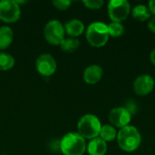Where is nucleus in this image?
<instances>
[{
    "label": "nucleus",
    "instance_id": "nucleus-13",
    "mask_svg": "<svg viewBox=\"0 0 155 155\" xmlns=\"http://www.w3.org/2000/svg\"><path fill=\"white\" fill-rule=\"evenodd\" d=\"M64 32L71 37L76 38L81 35L84 31V25L79 19H72L65 23L64 25Z\"/></svg>",
    "mask_w": 155,
    "mask_h": 155
},
{
    "label": "nucleus",
    "instance_id": "nucleus-10",
    "mask_svg": "<svg viewBox=\"0 0 155 155\" xmlns=\"http://www.w3.org/2000/svg\"><path fill=\"white\" fill-rule=\"evenodd\" d=\"M155 85L154 79L149 74H142L134 82V91L139 96H146L151 94Z\"/></svg>",
    "mask_w": 155,
    "mask_h": 155
},
{
    "label": "nucleus",
    "instance_id": "nucleus-23",
    "mask_svg": "<svg viewBox=\"0 0 155 155\" xmlns=\"http://www.w3.org/2000/svg\"><path fill=\"white\" fill-rule=\"evenodd\" d=\"M148 28L150 29L151 32H153V33L155 34V15L153 16L149 20V22H148Z\"/></svg>",
    "mask_w": 155,
    "mask_h": 155
},
{
    "label": "nucleus",
    "instance_id": "nucleus-15",
    "mask_svg": "<svg viewBox=\"0 0 155 155\" xmlns=\"http://www.w3.org/2000/svg\"><path fill=\"white\" fill-rule=\"evenodd\" d=\"M151 12L149 8L144 5H137L132 9V15L134 19L143 22L151 17Z\"/></svg>",
    "mask_w": 155,
    "mask_h": 155
},
{
    "label": "nucleus",
    "instance_id": "nucleus-9",
    "mask_svg": "<svg viewBox=\"0 0 155 155\" xmlns=\"http://www.w3.org/2000/svg\"><path fill=\"white\" fill-rule=\"evenodd\" d=\"M109 121L114 127L122 129L129 125L132 121V115L124 106L114 107L109 113Z\"/></svg>",
    "mask_w": 155,
    "mask_h": 155
},
{
    "label": "nucleus",
    "instance_id": "nucleus-19",
    "mask_svg": "<svg viewBox=\"0 0 155 155\" xmlns=\"http://www.w3.org/2000/svg\"><path fill=\"white\" fill-rule=\"evenodd\" d=\"M109 35L112 37H120L124 33V27L121 23L112 22L111 24L107 25Z\"/></svg>",
    "mask_w": 155,
    "mask_h": 155
},
{
    "label": "nucleus",
    "instance_id": "nucleus-22",
    "mask_svg": "<svg viewBox=\"0 0 155 155\" xmlns=\"http://www.w3.org/2000/svg\"><path fill=\"white\" fill-rule=\"evenodd\" d=\"M131 115H134V114H136L137 111H138V106L135 103L134 100L133 99H128L125 103H124V106Z\"/></svg>",
    "mask_w": 155,
    "mask_h": 155
},
{
    "label": "nucleus",
    "instance_id": "nucleus-3",
    "mask_svg": "<svg viewBox=\"0 0 155 155\" xmlns=\"http://www.w3.org/2000/svg\"><path fill=\"white\" fill-rule=\"evenodd\" d=\"M102 124L98 117L94 114H87L81 117L77 124L78 134L84 140H93L99 137Z\"/></svg>",
    "mask_w": 155,
    "mask_h": 155
},
{
    "label": "nucleus",
    "instance_id": "nucleus-1",
    "mask_svg": "<svg viewBox=\"0 0 155 155\" xmlns=\"http://www.w3.org/2000/svg\"><path fill=\"white\" fill-rule=\"evenodd\" d=\"M116 140L123 151L132 153L139 148L142 143V135L136 127L128 125L120 129L117 133Z\"/></svg>",
    "mask_w": 155,
    "mask_h": 155
},
{
    "label": "nucleus",
    "instance_id": "nucleus-8",
    "mask_svg": "<svg viewBox=\"0 0 155 155\" xmlns=\"http://www.w3.org/2000/svg\"><path fill=\"white\" fill-rule=\"evenodd\" d=\"M35 67L42 76L48 77L55 73L57 65L54 58L51 54H42L35 61Z\"/></svg>",
    "mask_w": 155,
    "mask_h": 155
},
{
    "label": "nucleus",
    "instance_id": "nucleus-12",
    "mask_svg": "<svg viewBox=\"0 0 155 155\" xmlns=\"http://www.w3.org/2000/svg\"><path fill=\"white\" fill-rule=\"evenodd\" d=\"M86 150L89 155H105L107 152V143L100 137H97L89 142Z\"/></svg>",
    "mask_w": 155,
    "mask_h": 155
},
{
    "label": "nucleus",
    "instance_id": "nucleus-14",
    "mask_svg": "<svg viewBox=\"0 0 155 155\" xmlns=\"http://www.w3.org/2000/svg\"><path fill=\"white\" fill-rule=\"evenodd\" d=\"M14 40L13 30L6 25L0 26V50L7 49Z\"/></svg>",
    "mask_w": 155,
    "mask_h": 155
},
{
    "label": "nucleus",
    "instance_id": "nucleus-17",
    "mask_svg": "<svg viewBox=\"0 0 155 155\" xmlns=\"http://www.w3.org/2000/svg\"><path fill=\"white\" fill-rule=\"evenodd\" d=\"M59 45L64 52L73 53L75 52L80 46V41L77 38H74V37L64 38V40L61 42Z\"/></svg>",
    "mask_w": 155,
    "mask_h": 155
},
{
    "label": "nucleus",
    "instance_id": "nucleus-16",
    "mask_svg": "<svg viewBox=\"0 0 155 155\" xmlns=\"http://www.w3.org/2000/svg\"><path fill=\"white\" fill-rule=\"evenodd\" d=\"M99 137L104 142H112L117 137V131L112 124L103 125L100 131Z\"/></svg>",
    "mask_w": 155,
    "mask_h": 155
},
{
    "label": "nucleus",
    "instance_id": "nucleus-20",
    "mask_svg": "<svg viewBox=\"0 0 155 155\" xmlns=\"http://www.w3.org/2000/svg\"><path fill=\"white\" fill-rule=\"evenodd\" d=\"M83 4L88 9L98 10V9H100L104 5V2L103 0H84V1H83Z\"/></svg>",
    "mask_w": 155,
    "mask_h": 155
},
{
    "label": "nucleus",
    "instance_id": "nucleus-21",
    "mask_svg": "<svg viewBox=\"0 0 155 155\" xmlns=\"http://www.w3.org/2000/svg\"><path fill=\"white\" fill-rule=\"evenodd\" d=\"M72 4V1L70 0H54L53 1V5L54 6L61 11H64L66 9H68L70 7Z\"/></svg>",
    "mask_w": 155,
    "mask_h": 155
},
{
    "label": "nucleus",
    "instance_id": "nucleus-11",
    "mask_svg": "<svg viewBox=\"0 0 155 155\" xmlns=\"http://www.w3.org/2000/svg\"><path fill=\"white\" fill-rule=\"evenodd\" d=\"M103 68L98 64H92L88 66L84 72V80L88 84H95L102 79Z\"/></svg>",
    "mask_w": 155,
    "mask_h": 155
},
{
    "label": "nucleus",
    "instance_id": "nucleus-4",
    "mask_svg": "<svg viewBox=\"0 0 155 155\" xmlns=\"http://www.w3.org/2000/svg\"><path fill=\"white\" fill-rule=\"evenodd\" d=\"M86 40L94 47L104 46L109 40V32L107 25L102 22H94L86 29Z\"/></svg>",
    "mask_w": 155,
    "mask_h": 155
},
{
    "label": "nucleus",
    "instance_id": "nucleus-25",
    "mask_svg": "<svg viewBox=\"0 0 155 155\" xmlns=\"http://www.w3.org/2000/svg\"><path fill=\"white\" fill-rule=\"evenodd\" d=\"M150 60H151L152 64L155 65V48L152 50V52L150 54Z\"/></svg>",
    "mask_w": 155,
    "mask_h": 155
},
{
    "label": "nucleus",
    "instance_id": "nucleus-6",
    "mask_svg": "<svg viewBox=\"0 0 155 155\" xmlns=\"http://www.w3.org/2000/svg\"><path fill=\"white\" fill-rule=\"evenodd\" d=\"M64 27L59 20L54 19L46 23L44 35L46 41L53 45H59L64 38Z\"/></svg>",
    "mask_w": 155,
    "mask_h": 155
},
{
    "label": "nucleus",
    "instance_id": "nucleus-18",
    "mask_svg": "<svg viewBox=\"0 0 155 155\" xmlns=\"http://www.w3.org/2000/svg\"><path fill=\"white\" fill-rule=\"evenodd\" d=\"M15 58L13 55L7 53L1 52L0 53V71H7L14 67L15 65Z\"/></svg>",
    "mask_w": 155,
    "mask_h": 155
},
{
    "label": "nucleus",
    "instance_id": "nucleus-24",
    "mask_svg": "<svg viewBox=\"0 0 155 155\" xmlns=\"http://www.w3.org/2000/svg\"><path fill=\"white\" fill-rule=\"evenodd\" d=\"M148 8L151 12V14L154 15H155V0H151L148 4Z\"/></svg>",
    "mask_w": 155,
    "mask_h": 155
},
{
    "label": "nucleus",
    "instance_id": "nucleus-2",
    "mask_svg": "<svg viewBox=\"0 0 155 155\" xmlns=\"http://www.w3.org/2000/svg\"><path fill=\"white\" fill-rule=\"evenodd\" d=\"M85 140L78 133H68L63 136L59 147L64 155H84L86 151Z\"/></svg>",
    "mask_w": 155,
    "mask_h": 155
},
{
    "label": "nucleus",
    "instance_id": "nucleus-5",
    "mask_svg": "<svg viewBox=\"0 0 155 155\" xmlns=\"http://www.w3.org/2000/svg\"><path fill=\"white\" fill-rule=\"evenodd\" d=\"M107 11L112 22L121 23L129 16L131 5L126 0H111L107 5Z\"/></svg>",
    "mask_w": 155,
    "mask_h": 155
},
{
    "label": "nucleus",
    "instance_id": "nucleus-7",
    "mask_svg": "<svg viewBox=\"0 0 155 155\" xmlns=\"http://www.w3.org/2000/svg\"><path fill=\"white\" fill-rule=\"evenodd\" d=\"M20 5L15 0L0 1V20L7 24H12L16 22L20 18Z\"/></svg>",
    "mask_w": 155,
    "mask_h": 155
}]
</instances>
